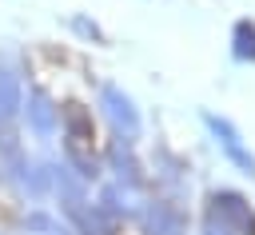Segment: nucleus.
Instances as JSON below:
<instances>
[{
	"label": "nucleus",
	"mask_w": 255,
	"mask_h": 235,
	"mask_svg": "<svg viewBox=\"0 0 255 235\" xmlns=\"http://www.w3.org/2000/svg\"><path fill=\"white\" fill-rule=\"evenodd\" d=\"M16 127H20V135L32 139L36 147H52L56 135H60V100H56L44 84L24 88V108H20Z\"/></svg>",
	"instance_id": "obj_1"
},
{
	"label": "nucleus",
	"mask_w": 255,
	"mask_h": 235,
	"mask_svg": "<svg viewBox=\"0 0 255 235\" xmlns=\"http://www.w3.org/2000/svg\"><path fill=\"white\" fill-rule=\"evenodd\" d=\"M96 116L108 123L112 135H124V139H131V143L143 135V112H139V104L131 100V92H124V88L112 84V80H104V84L96 88Z\"/></svg>",
	"instance_id": "obj_2"
},
{
	"label": "nucleus",
	"mask_w": 255,
	"mask_h": 235,
	"mask_svg": "<svg viewBox=\"0 0 255 235\" xmlns=\"http://www.w3.org/2000/svg\"><path fill=\"white\" fill-rule=\"evenodd\" d=\"M100 159H104V179L131 187V191H147V167L135 155V143L124 135H108L100 143Z\"/></svg>",
	"instance_id": "obj_3"
},
{
	"label": "nucleus",
	"mask_w": 255,
	"mask_h": 235,
	"mask_svg": "<svg viewBox=\"0 0 255 235\" xmlns=\"http://www.w3.org/2000/svg\"><path fill=\"white\" fill-rule=\"evenodd\" d=\"M203 215L227 227L231 235H255V207L243 191L235 187H211L203 199Z\"/></svg>",
	"instance_id": "obj_4"
},
{
	"label": "nucleus",
	"mask_w": 255,
	"mask_h": 235,
	"mask_svg": "<svg viewBox=\"0 0 255 235\" xmlns=\"http://www.w3.org/2000/svg\"><path fill=\"white\" fill-rule=\"evenodd\" d=\"M135 227L143 235H187V211L179 199H167V195H147L139 215H135Z\"/></svg>",
	"instance_id": "obj_5"
},
{
	"label": "nucleus",
	"mask_w": 255,
	"mask_h": 235,
	"mask_svg": "<svg viewBox=\"0 0 255 235\" xmlns=\"http://www.w3.org/2000/svg\"><path fill=\"white\" fill-rule=\"evenodd\" d=\"M203 127L211 131V139H215V147L223 151V159H227L235 171H243V175L255 179V155H251V147L243 143V131H239L227 116H215V112H203Z\"/></svg>",
	"instance_id": "obj_6"
},
{
	"label": "nucleus",
	"mask_w": 255,
	"mask_h": 235,
	"mask_svg": "<svg viewBox=\"0 0 255 235\" xmlns=\"http://www.w3.org/2000/svg\"><path fill=\"white\" fill-rule=\"evenodd\" d=\"M24 76L12 64H0V127H12L24 108Z\"/></svg>",
	"instance_id": "obj_7"
},
{
	"label": "nucleus",
	"mask_w": 255,
	"mask_h": 235,
	"mask_svg": "<svg viewBox=\"0 0 255 235\" xmlns=\"http://www.w3.org/2000/svg\"><path fill=\"white\" fill-rule=\"evenodd\" d=\"M60 223H64V219H60L48 203H28V207L20 211V219H16L20 235H56Z\"/></svg>",
	"instance_id": "obj_8"
},
{
	"label": "nucleus",
	"mask_w": 255,
	"mask_h": 235,
	"mask_svg": "<svg viewBox=\"0 0 255 235\" xmlns=\"http://www.w3.org/2000/svg\"><path fill=\"white\" fill-rule=\"evenodd\" d=\"M231 56L239 64H255V20L251 16H239L231 24Z\"/></svg>",
	"instance_id": "obj_9"
},
{
	"label": "nucleus",
	"mask_w": 255,
	"mask_h": 235,
	"mask_svg": "<svg viewBox=\"0 0 255 235\" xmlns=\"http://www.w3.org/2000/svg\"><path fill=\"white\" fill-rule=\"evenodd\" d=\"M68 28H72V32L80 36V40H88V44H96V48H104V44H108V32H104V28L96 24V20H88L84 12H76V16L68 20Z\"/></svg>",
	"instance_id": "obj_10"
},
{
	"label": "nucleus",
	"mask_w": 255,
	"mask_h": 235,
	"mask_svg": "<svg viewBox=\"0 0 255 235\" xmlns=\"http://www.w3.org/2000/svg\"><path fill=\"white\" fill-rule=\"evenodd\" d=\"M199 235H231V231H227V227H219L215 219H207V215H203V219H199Z\"/></svg>",
	"instance_id": "obj_11"
}]
</instances>
